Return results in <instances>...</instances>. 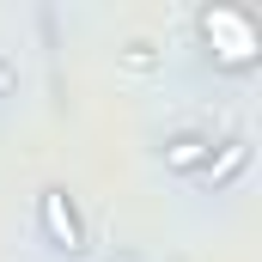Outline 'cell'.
<instances>
[{
	"label": "cell",
	"mask_w": 262,
	"mask_h": 262,
	"mask_svg": "<svg viewBox=\"0 0 262 262\" xmlns=\"http://www.w3.org/2000/svg\"><path fill=\"white\" fill-rule=\"evenodd\" d=\"M201 31H207V43L220 49V61H226V67H250V61H256V49H262L256 18L238 12V6H207V12H201Z\"/></svg>",
	"instance_id": "obj_1"
},
{
	"label": "cell",
	"mask_w": 262,
	"mask_h": 262,
	"mask_svg": "<svg viewBox=\"0 0 262 262\" xmlns=\"http://www.w3.org/2000/svg\"><path fill=\"white\" fill-rule=\"evenodd\" d=\"M37 213H43L49 244H61V250H79V244H85V238H79V213L67 207L61 189H43V195H37Z\"/></svg>",
	"instance_id": "obj_2"
},
{
	"label": "cell",
	"mask_w": 262,
	"mask_h": 262,
	"mask_svg": "<svg viewBox=\"0 0 262 262\" xmlns=\"http://www.w3.org/2000/svg\"><path fill=\"white\" fill-rule=\"evenodd\" d=\"M207 159H213V146L195 140V134H177V140L165 146V165H171V171H201Z\"/></svg>",
	"instance_id": "obj_3"
},
{
	"label": "cell",
	"mask_w": 262,
	"mask_h": 262,
	"mask_svg": "<svg viewBox=\"0 0 262 262\" xmlns=\"http://www.w3.org/2000/svg\"><path fill=\"white\" fill-rule=\"evenodd\" d=\"M238 165H244V146H226V152H220V165H207V177H213V183H226Z\"/></svg>",
	"instance_id": "obj_4"
}]
</instances>
